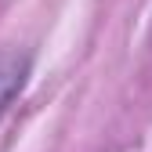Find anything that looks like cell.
Returning a JSON list of instances; mask_svg holds the SVG:
<instances>
[{
    "label": "cell",
    "instance_id": "cell-1",
    "mask_svg": "<svg viewBox=\"0 0 152 152\" xmlns=\"http://www.w3.org/2000/svg\"><path fill=\"white\" fill-rule=\"evenodd\" d=\"M26 76H29V54H22V51L0 54V120L11 109V102L22 94Z\"/></svg>",
    "mask_w": 152,
    "mask_h": 152
}]
</instances>
